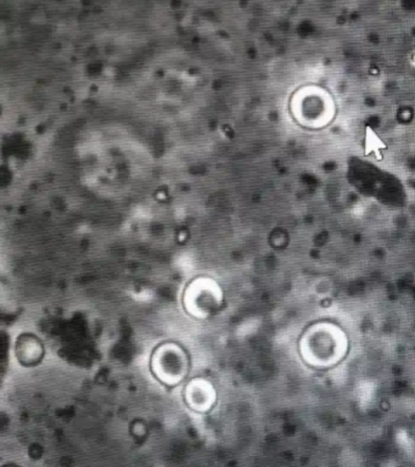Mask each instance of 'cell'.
I'll use <instances>...</instances> for the list:
<instances>
[{"label":"cell","mask_w":415,"mask_h":467,"mask_svg":"<svg viewBox=\"0 0 415 467\" xmlns=\"http://www.w3.org/2000/svg\"><path fill=\"white\" fill-rule=\"evenodd\" d=\"M152 372L163 385L178 386L187 378L189 360L187 353L177 343L167 342L155 349L151 358Z\"/></svg>","instance_id":"cell-1"},{"label":"cell","mask_w":415,"mask_h":467,"mask_svg":"<svg viewBox=\"0 0 415 467\" xmlns=\"http://www.w3.org/2000/svg\"><path fill=\"white\" fill-rule=\"evenodd\" d=\"M223 302L221 287L209 277H200L188 285L184 306L196 317H207L216 313Z\"/></svg>","instance_id":"cell-2"},{"label":"cell","mask_w":415,"mask_h":467,"mask_svg":"<svg viewBox=\"0 0 415 467\" xmlns=\"http://www.w3.org/2000/svg\"><path fill=\"white\" fill-rule=\"evenodd\" d=\"M184 398L192 410L207 412L216 404V390L206 379H196L188 383Z\"/></svg>","instance_id":"cell-3"}]
</instances>
